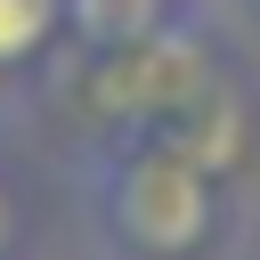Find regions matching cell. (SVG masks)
Listing matches in <instances>:
<instances>
[{
    "instance_id": "obj_1",
    "label": "cell",
    "mask_w": 260,
    "mask_h": 260,
    "mask_svg": "<svg viewBox=\"0 0 260 260\" xmlns=\"http://www.w3.org/2000/svg\"><path fill=\"white\" fill-rule=\"evenodd\" d=\"M73 195L106 260H228L236 244V179L171 130L89 138Z\"/></svg>"
},
{
    "instance_id": "obj_2",
    "label": "cell",
    "mask_w": 260,
    "mask_h": 260,
    "mask_svg": "<svg viewBox=\"0 0 260 260\" xmlns=\"http://www.w3.org/2000/svg\"><path fill=\"white\" fill-rule=\"evenodd\" d=\"M187 24H211V0H65L73 49H130V41H162Z\"/></svg>"
},
{
    "instance_id": "obj_3",
    "label": "cell",
    "mask_w": 260,
    "mask_h": 260,
    "mask_svg": "<svg viewBox=\"0 0 260 260\" xmlns=\"http://www.w3.org/2000/svg\"><path fill=\"white\" fill-rule=\"evenodd\" d=\"M65 0H0V89L41 81V65L65 49Z\"/></svg>"
},
{
    "instance_id": "obj_4",
    "label": "cell",
    "mask_w": 260,
    "mask_h": 260,
    "mask_svg": "<svg viewBox=\"0 0 260 260\" xmlns=\"http://www.w3.org/2000/svg\"><path fill=\"white\" fill-rule=\"evenodd\" d=\"M16 252V203H8V187H0V260Z\"/></svg>"
},
{
    "instance_id": "obj_5",
    "label": "cell",
    "mask_w": 260,
    "mask_h": 260,
    "mask_svg": "<svg viewBox=\"0 0 260 260\" xmlns=\"http://www.w3.org/2000/svg\"><path fill=\"white\" fill-rule=\"evenodd\" d=\"M236 8H244V16H260V0H236Z\"/></svg>"
},
{
    "instance_id": "obj_6",
    "label": "cell",
    "mask_w": 260,
    "mask_h": 260,
    "mask_svg": "<svg viewBox=\"0 0 260 260\" xmlns=\"http://www.w3.org/2000/svg\"><path fill=\"white\" fill-rule=\"evenodd\" d=\"M252 260H260V236H252Z\"/></svg>"
}]
</instances>
